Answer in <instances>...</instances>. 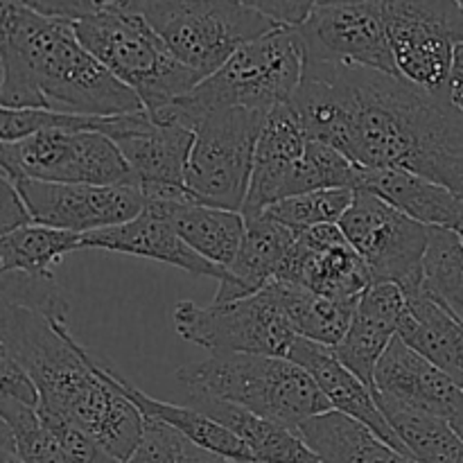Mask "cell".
I'll return each mask as SVG.
<instances>
[{
    "instance_id": "obj_1",
    "label": "cell",
    "mask_w": 463,
    "mask_h": 463,
    "mask_svg": "<svg viewBox=\"0 0 463 463\" xmlns=\"http://www.w3.org/2000/svg\"><path fill=\"white\" fill-rule=\"evenodd\" d=\"M307 138L355 165L407 170L463 197V113L401 75L306 61L292 98Z\"/></svg>"
},
{
    "instance_id": "obj_2",
    "label": "cell",
    "mask_w": 463,
    "mask_h": 463,
    "mask_svg": "<svg viewBox=\"0 0 463 463\" xmlns=\"http://www.w3.org/2000/svg\"><path fill=\"white\" fill-rule=\"evenodd\" d=\"M0 355L30 375L39 405L71 416L120 463L131 459L143 439L145 416L109 378L102 360L72 337L68 321L3 303Z\"/></svg>"
},
{
    "instance_id": "obj_3",
    "label": "cell",
    "mask_w": 463,
    "mask_h": 463,
    "mask_svg": "<svg viewBox=\"0 0 463 463\" xmlns=\"http://www.w3.org/2000/svg\"><path fill=\"white\" fill-rule=\"evenodd\" d=\"M3 109H41L111 118L143 111V102L118 81L80 41L75 23L3 3L0 21Z\"/></svg>"
},
{
    "instance_id": "obj_4",
    "label": "cell",
    "mask_w": 463,
    "mask_h": 463,
    "mask_svg": "<svg viewBox=\"0 0 463 463\" xmlns=\"http://www.w3.org/2000/svg\"><path fill=\"white\" fill-rule=\"evenodd\" d=\"M306 54L294 27H279L240 48L224 66L194 86L185 98L158 113V122H179L194 129L199 118L217 109L271 113L292 102L303 81Z\"/></svg>"
},
{
    "instance_id": "obj_5",
    "label": "cell",
    "mask_w": 463,
    "mask_h": 463,
    "mask_svg": "<svg viewBox=\"0 0 463 463\" xmlns=\"http://www.w3.org/2000/svg\"><path fill=\"white\" fill-rule=\"evenodd\" d=\"M176 380L190 396L233 402L292 430L333 411L315 378L289 357L211 355L181 366Z\"/></svg>"
},
{
    "instance_id": "obj_6",
    "label": "cell",
    "mask_w": 463,
    "mask_h": 463,
    "mask_svg": "<svg viewBox=\"0 0 463 463\" xmlns=\"http://www.w3.org/2000/svg\"><path fill=\"white\" fill-rule=\"evenodd\" d=\"M75 32L84 48L138 95L147 113L172 107L203 81L170 52L131 0L75 23Z\"/></svg>"
},
{
    "instance_id": "obj_7",
    "label": "cell",
    "mask_w": 463,
    "mask_h": 463,
    "mask_svg": "<svg viewBox=\"0 0 463 463\" xmlns=\"http://www.w3.org/2000/svg\"><path fill=\"white\" fill-rule=\"evenodd\" d=\"M170 52L202 80L240 48L279 30L271 18L240 0H131Z\"/></svg>"
},
{
    "instance_id": "obj_8",
    "label": "cell",
    "mask_w": 463,
    "mask_h": 463,
    "mask_svg": "<svg viewBox=\"0 0 463 463\" xmlns=\"http://www.w3.org/2000/svg\"><path fill=\"white\" fill-rule=\"evenodd\" d=\"M172 324L181 339L211 355L288 357L298 337L274 283L235 301H179Z\"/></svg>"
},
{
    "instance_id": "obj_9",
    "label": "cell",
    "mask_w": 463,
    "mask_h": 463,
    "mask_svg": "<svg viewBox=\"0 0 463 463\" xmlns=\"http://www.w3.org/2000/svg\"><path fill=\"white\" fill-rule=\"evenodd\" d=\"M267 116L247 109H217L199 118L188 163V193L194 202L242 213Z\"/></svg>"
},
{
    "instance_id": "obj_10",
    "label": "cell",
    "mask_w": 463,
    "mask_h": 463,
    "mask_svg": "<svg viewBox=\"0 0 463 463\" xmlns=\"http://www.w3.org/2000/svg\"><path fill=\"white\" fill-rule=\"evenodd\" d=\"M378 5L396 71L437 98H450L455 45L463 43V12L455 0H369Z\"/></svg>"
},
{
    "instance_id": "obj_11",
    "label": "cell",
    "mask_w": 463,
    "mask_h": 463,
    "mask_svg": "<svg viewBox=\"0 0 463 463\" xmlns=\"http://www.w3.org/2000/svg\"><path fill=\"white\" fill-rule=\"evenodd\" d=\"M0 172L7 179L48 184L136 185L116 140L99 131L45 129L0 145Z\"/></svg>"
},
{
    "instance_id": "obj_12",
    "label": "cell",
    "mask_w": 463,
    "mask_h": 463,
    "mask_svg": "<svg viewBox=\"0 0 463 463\" xmlns=\"http://www.w3.org/2000/svg\"><path fill=\"white\" fill-rule=\"evenodd\" d=\"M339 226L364 260L371 285L392 283L407 289L423 280V258L430 242L425 224L375 194L355 190V199Z\"/></svg>"
},
{
    "instance_id": "obj_13",
    "label": "cell",
    "mask_w": 463,
    "mask_h": 463,
    "mask_svg": "<svg viewBox=\"0 0 463 463\" xmlns=\"http://www.w3.org/2000/svg\"><path fill=\"white\" fill-rule=\"evenodd\" d=\"M294 30L306 61L398 75L383 14L369 0H321Z\"/></svg>"
},
{
    "instance_id": "obj_14",
    "label": "cell",
    "mask_w": 463,
    "mask_h": 463,
    "mask_svg": "<svg viewBox=\"0 0 463 463\" xmlns=\"http://www.w3.org/2000/svg\"><path fill=\"white\" fill-rule=\"evenodd\" d=\"M109 138L116 140L147 202H184L194 129L179 122H158L147 111L116 116Z\"/></svg>"
},
{
    "instance_id": "obj_15",
    "label": "cell",
    "mask_w": 463,
    "mask_h": 463,
    "mask_svg": "<svg viewBox=\"0 0 463 463\" xmlns=\"http://www.w3.org/2000/svg\"><path fill=\"white\" fill-rule=\"evenodd\" d=\"M21 193L34 224L93 233L125 224L143 213L145 197L138 185L48 184L34 179H9Z\"/></svg>"
},
{
    "instance_id": "obj_16",
    "label": "cell",
    "mask_w": 463,
    "mask_h": 463,
    "mask_svg": "<svg viewBox=\"0 0 463 463\" xmlns=\"http://www.w3.org/2000/svg\"><path fill=\"white\" fill-rule=\"evenodd\" d=\"M279 280L337 301H360L371 285L364 260L339 224L298 231L292 256Z\"/></svg>"
},
{
    "instance_id": "obj_17",
    "label": "cell",
    "mask_w": 463,
    "mask_h": 463,
    "mask_svg": "<svg viewBox=\"0 0 463 463\" xmlns=\"http://www.w3.org/2000/svg\"><path fill=\"white\" fill-rule=\"evenodd\" d=\"M306 129L292 104H280L267 116L256 145L251 181L242 215L253 217L297 194V175L307 152Z\"/></svg>"
},
{
    "instance_id": "obj_18",
    "label": "cell",
    "mask_w": 463,
    "mask_h": 463,
    "mask_svg": "<svg viewBox=\"0 0 463 463\" xmlns=\"http://www.w3.org/2000/svg\"><path fill=\"white\" fill-rule=\"evenodd\" d=\"M375 392L378 398L446 420L455 419L463 407L459 384L401 337L389 344L375 369Z\"/></svg>"
},
{
    "instance_id": "obj_19",
    "label": "cell",
    "mask_w": 463,
    "mask_h": 463,
    "mask_svg": "<svg viewBox=\"0 0 463 463\" xmlns=\"http://www.w3.org/2000/svg\"><path fill=\"white\" fill-rule=\"evenodd\" d=\"M407 298L398 285L373 283L366 288L355 306L351 328L339 346L333 348L337 360L362 383L375 392V369L387 353L389 344L398 337ZM378 396V392H375Z\"/></svg>"
},
{
    "instance_id": "obj_20",
    "label": "cell",
    "mask_w": 463,
    "mask_h": 463,
    "mask_svg": "<svg viewBox=\"0 0 463 463\" xmlns=\"http://www.w3.org/2000/svg\"><path fill=\"white\" fill-rule=\"evenodd\" d=\"M288 357L292 362H297L298 366H303L315 378V383L319 384L324 396L333 405V411L351 416L357 423L366 425L371 432L378 434L384 443L410 455V450L401 441L396 430L392 428L384 411L380 410L378 396H375L373 389L366 387L353 371H348L337 360L333 348L297 337Z\"/></svg>"
},
{
    "instance_id": "obj_21",
    "label": "cell",
    "mask_w": 463,
    "mask_h": 463,
    "mask_svg": "<svg viewBox=\"0 0 463 463\" xmlns=\"http://www.w3.org/2000/svg\"><path fill=\"white\" fill-rule=\"evenodd\" d=\"M81 249H104V251L127 253V256L149 258V260L165 262L179 267L193 276H208L222 280L226 271L213 265L211 260L199 256L181 240V235L165 222V217L145 203L143 213L125 224L109 226V229L86 233Z\"/></svg>"
},
{
    "instance_id": "obj_22",
    "label": "cell",
    "mask_w": 463,
    "mask_h": 463,
    "mask_svg": "<svg viewBox=\"0 0 463 463\" xmlns=\"http://www.w3.org/2000/svg\"><path fill=\"white\" fill-rule=\"evenodd\" d=\"M297 238L298 231L280 224L265 213L247 217V233L238 256L226 267V276L220 280V289L213 301L222 303L251 297L279 280L292 256Z\"/></svg>"
},
{
    "instance_id": "obj_23",
    "label": "cell",
    "mask_w": 463,
    "mask_h": 463,
    "mask_svg": "<svg viewBox=\"0 0 463 463\" xmlns=\"http://www.w3.org/2000/svg\"><path fill=\"white\" fill-rule=\"evenodd\" d=\"M375 194L428 229L463 231V197L446 185L407 170L362 167L357 188Z\"/></svg>"
},
{
    "instance_id": "obj_24",
    "label": "cell",
    "mask_w": 463,
    "mask_h": 463,
    "mask_svg": "<svg viewBox=\"0 0 463 463\" xmlns=\"http://www.w3.org/2000/svg\"><path fill=\"white\" fill-rule=\"evenodd\" d=\"M402 292L407 298V310L402 315L398 337L463 389V324L437 298L430 297L423 280Z\"/></svg>"
},
{
    "instance_id": "obj_25",
    "label": "cell",
    "mask_w": 463,
    "mask_h": 463,
    "mask_svg": "<svg viewBox=\"0 0 463 463\" xmlns=\"http://www.w3.org/2000/svg\"><path fill=\"white\" fill-rule=\"evenodd\" d=\"M147 203L165 217L167 224L193 251L211 260L213 265L226 271V267L235 260L247 233V217L240 211L208 206L194 199Z\"/></svg>"
},
{
    "instance_id": "obj_26",
    "label": "cell",
    "mask_w": 463,
    "mask_h": 463,
    "mask_svg": "<svg viewBox=\"0 0 463 463\" xmlns=\"http://www.w3.org/2000/svg\"><path fill=\"white\" fill-rule=\"evenodd\" d=\"M188 405L231 430L240 441H244L258 463H324L303 441L298 430L262 419L244 407L217 398L190 396Z\"/></svg>"
},
{
    "instance_id": "obj_27",
    "label": "cell",
    "mask_w": 463,
    "mask_h": 463,
    "mask_svg": "<svg viewBox=\"0 0 463 463\" xmlns=\"http://www.w3.org/2000/svg\"><path fill=\"white\" fill-rule=\"evenodd\" d=\"M298 434L324 463H419L411 455L384 443L366 425L339 411L306 420Z\"/></svg>"
},
{
    "instance_id": "obj_28",
    "label": "cell",
    "mask_w": 463,
    "mask_h": 463,
    "mask_svg": "<svg viewBox=\"0 0 463 463\" xmlns=\"http://www.w3.org/2000/svg\"><path fill=\"white\" fill-rule=\"evenodd\" d=\"M102 366L109 373V378L116 383V387L138 407L140 414H143L145 419H156L172 425V428L184 432L188 439H193L194 443H199V446L206 448V450L215 452V455L224 457V459H229L231 463L256 461L253 459L251 450L244 446V441H240L231 430H226L224 425L213 420L211 416H206L203 411L194 410L193 405H172V402L156 401V398L147 396V393H143L140 389H136L131 383H127L109 362L102 360Z\"/></svg>"
},
{
    "instance_id": "obj_29",
    "label": "cell",
    "mask_w": 463,
    "mask_h": 463,
    "mask_svg": "<svg viewBox=\"0 0 463 463\" xmlns=\"http://www.w3.org/2000/svg\"><path fill=\"white\" fill-rule=\"evenodd\" d=\"M274 288L298 337L328 348L342 344L351 328L357 301H337L280 280H274Z\"/></svg>"
},
{
    "instance_id": "obj_30",
    "label": "cell",
    "mask_w": 463,
    "mask_h": 463,
    "mask_svg": "<svg viewBox=\"0 0 463 463\" xmlns=\"http://www.w3.org/2000/svg\"><path fill=\"white\" fill-rule=\"evenodd\" d=\"M84 235L27 224L0 235V274L25 271L30 276H52L54 267L72 251H80Z\"/></svg>"
},
{
    "instance_id": "obj_31",
    "label": "cell",
    "mask_w": 463,
    "mask_h": 463,
    "mask_svg": "<svg viewBox=\"0 0 463 463\" xmlns=\"http://www.w3.org/2000/svg\"><path fill=\"white\" fill-rule=\"evenodd\" d=\"M380 410L419 463H463V439L450 420L378 398Z\"/></svg>"
},
{
    "instance_id": "obj_32",
    "label": "cell",
    "mask_w": 463,
    "mask_h": 463,
    "mask_svg": "<svg viewBox=\"0 0 463 463\" xmlns=\"http://www.w3.org/2000/svg\"><path fill=\"white\" fill-rule=\"evenodd\" d=\"M423 288L463 324V240L457 231L430 229Z\"/></svg>"
},
{
    "instance_id": "obj_33",
    "label": "cell",
    "mask_w": 463,
    "mask_h": 463,
    "mask_svg": "<svg viewBox=\"0 0 463 463\" xmlns=\"http://www.w3.org/2000/svg\"><path fill=\"white\" fill-rule=\"evenodd\" d=\"M0 423L12 432L14 450L23 463H71L54 434L41 420L39 407L0 396Z\"/></svg>"
},
{
    "instance_id": "obj_34",
    "label": "cell",
    "mask_w": 463,
    "mask_h": 463,
    "mask_svg": "<svg viewBox=\"0 0 463 463\" xmlns=\"http://www.w3.org/2000/svg\"><path fill=\"white\" fill-rule=\"evenodd\" d=\"M355 199V190L348 188H326L312 193L294 194L283 199L265 211V215L274 217L280 224L294 231H306L321 224H339Z\"/></svg>"
},
{
    "instance_id": "obj_35",
    "label": "cell",
    "mask_w": 463,
    "mask_h": 463,
    "mask_svg": "<svg viewBox=\"0 0 463 463\" xmlns=\"http://www.w3.org/2000/svg\"><path fill=\"white\" fill-rule=\"evenodd\" d=\"M127 463H231L224 457L206 450L172 425L156 419H145L143 439Z\"/></svg>"
},
{
    "instance_id": "obj_36",
    "label": "cell",
    "mask_w": 463,
    "mask_h": 463,
    "mask_svg": "<svg viewBox=\"0 0 463 463\" xmlns=\"http://www.w3.org/2000/svg\"><path fill=\"white\" fill-rule=\"evenodd\" d=\"M0 301L30 307L54 321L68 319V301L52 276H30L25 271L0 274Z\"/></svg>"
},
{
    "instance_id": "obj_37",
    "label": "cell",
    "mask_w": 463,
    "mask_h": 463,
    "mask_svg": "<svg viewBox=\"0 0 463 463\" xmlns=\"http://www.w3.org/2000/svg\"><path fill=\"white\" fill-rule=\"evenodd\" d=\"M39 416L45 423V428L54 434V439L63 448L71 463H120L99 446L93 434L86 432L71 416L43 405H39Z\"/></svg>"
},
{
    "instance_id": "obj_38",
    "label": "cell",
    "mask_w": 463,
    "mask_h": 463,
    "mask_svg": "<svg viewBox=\"0 0 463 463\" xmlns=\"http://www.w3.org/2000/svg\"><path fill=\"white\" fill-rule=\"evenodd\" d=\"M3 3L18 5V7L41 14V16L80 23L90 16H98V14L107 12V9L118 7V5L127 3V0H3Z\"/></svg>"
},
{
    "instance_id": "obj_39",
    "label": "cell",
    "mask_w": 463,
    "mask_h": 463,
    "mask_svg": "<svg viewBox=\"0 0 463 463\" xmlns=\"http://www.w3.org/2000/svg\"><path fill=\"white\" fill-rule=\"evenodd\" d=\"M240 3L271 18L276 25L297 27L310 16V12L321 0H240Z\"/></svg>"
},
{
    "instance_id": "obj_40",
    "label": "cell",
    "mask_w": 463,
    "mask_h": 463,
    "mask_svg": "<svg viewBox=\"0 0 463 463\" xmlns=\"http://www.w3.org/2000/svg\"><path fill=\"white\" fill-rule=\"evenodd\" d=\"M32 222L34 220H32L16 185L7 176H3L0 179V233H12L21 226L32 224Z\"/></svg>"
},
{
    "instance_id": "obj_41",
    "label": "cell",
    "mask_w": 463,
    "mask_h": 463,
    "mask_svg": "<svg viewBox=\"0 0 463 463\" xmlns=\"http://www.w3.org/2000/svg\"><path fill=\"white\" fill-rule=\"evenodd\" d=\"M450 99L463 113V43L455 45L452 54V71H450Z\"/></svg>"
},
{
    "instance_id": "obj_42",
    "label": "cell",
    "mask_w": 463,
    "mask_h": 463,
    "mask_svg": "<svg viewBox=\"0 0 463 463\" xmlns=\"http://www.w3.org/2000/svg\"><path fill=\"white\" fill-rule=\"evenodd\" d=\"M0 457H3V463H23L21 457L14 450L12 432L3 423H0Z\"/></svg>"
},
{
    "instance_id": "obj_43",
    "label": "cell",
    "mask_w": 463,
    "mask_h": 463,
    "mask_svg": "<svg viewBox=\"0 0 463 463\" xmlns=\"http://www.w3.org/2000/svg\"><path fill=\"white\" fill-rule=\"evenodd\" d=\"M450 425L457 430V432H459V437L463 439V407L459 410V414L450 420Z\"/></svg>"
},
{
    "instance_id": "obj_44",
    "label": "cell",
    "mask_w": 463,
    "mask_h": 463,
    "mask_svg": "<svg viewBox=\"0 0 463 463\" xmlns=\"http://www.w3.org/2000/svg\"><path fill=\"white\" fill-rule=\"evenodd\" d=\"M455 3L459 5V7H461V12H463V0H455Z\"/></svg>"
},
{
    "instance_id": "obj_45",
    "label": "cell",
    "mask_w": 463,
    "mask_h": 463,
    "mask_svg": "<svg viewBox=\"0 0 463 463\" xmlns=\"http://www.w3.org/2000/svg\"><path fill=\"white\" fill-rule=\"evenodd\" d=\"M253 463H258V461H253Z\"/></svg>"
}]
</instances>
